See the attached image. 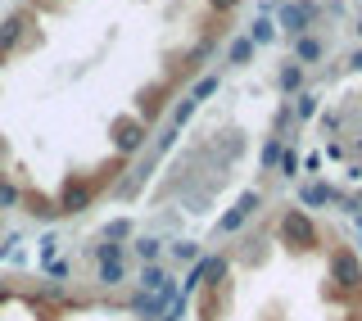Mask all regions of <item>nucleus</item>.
<instances>
[{"instance_id":"nucleus-14","label":"nucleus","mask_w":362,"mask_h":321,"mask_svg":"<svg viewBox=\"0 0 362 321\" xmlns=\"http://www.w3.org/2000/svg\"><path fill=\"white\" fill-rule=\"evenodd\" d=\"M276 86L281 91H286V95H299V91H303V68L299 64H281V73H276Z\"/></svg>"},{"instance_id":"nucleus-2","label":"nucleus","mask_w":362,"mask_h":321,"mask_svg":"<svg viewBox=\"0 0 362 321\" xmlns=\"http://www.w3.org/2000/svg\"><path fill=\"white\" fill-rule=\"evenodd\" d=\"M109 136H113V150H118V158H127V154H136V150H145L150 127H145L136 113H118V118L109 122Z\"/></svg>"},{"instance_id":"nucleus-36","label":"nucleus","mask_w":362,"mask_h":321,"mask_svg":"<svg viewBox=\"0 0 362 321\" xmlns=\"http://www.w3.org/2000/svg\"><path fill=\"white\" fill-rule=\"evenodd\" d=\"M358 37H362V18H358Z\"/></svg>"},{"instance_id":"nucleus-23","label":"nucleus","mask_w":362,"mask_h":321,"mask_svg":"<svg viewBox=\"0 0 362 321\" xmlns=\"http://www.w3.org/2000/svg\"><path fill=\"white\" fill-rule=\"evenodd\" d=\"M299 168H303V158L286 145V150H281V158H276V172H281V177H299Z\"/></svg>"},{"instance_id":"nucleus-6","label":"nucleus","mask_w":362,"mask_h":321,"mask_svg":"<svg viewBox=\"0 0 362 321\" xmlns=\"http://www.w3.org/2000/svg\"><path fill=\"white\" fill-rule=\"evenodd\" d=\"M258 209H263V190H245L240 199L231 204V213H222V217H218V235H235Z\"/></svg>"},{"instance_id":"nucleus-20","label":"nucleus","mask_w":362,"mask_h":321,"mask_svg":"<svg viewBox=\"0 0 362 321\" xmlns=\"http://www.w3.org/2000/svg\"><path fill=\"white\" fill-rule=\"evenodd\" d=\"M218 86H222V77H218V73H204L199 82L190 86V100H195V105H204V100H209V95H213Z\"/></svg>"},{"instance_id":"nucleus-35","label":"nucleus","mask_w":362,"mask_h":321,"mask_svg":"<svg viewBox=\"0 0 362 321\" xmlns=\"http://www.w3.org/2000/svg\"><path fill=\"white\" fill-rule=\"evenodd\" d=\"M0 158H5V141H0Z\"/></svg>"},{"instance_id":"nucleus-3","label":"nucleus","mask_w":362,"mask_h":321,"mask_svg":"<svg viewBox=\"0 0 362 321\" xmlns=\"http://www.w3.org/2000/svg\"><path fill=\"white\" fill-rule=\"evenodd\" d=\"M335 285L339 294H354V290H362V258L354 254V249H331V276H326Z\"/></svg>"},{"instance_id":"nucleus-25","label":"nucleus","mask_w":362,"mask_h":321,"mask_svg":"<svg viewBox=\"0 0 362 321\" xmlns=\"http://www.w3.org/2000/svg\"><path fill=\"white\" fill-rule=\"evenodd\" d=\"M132 231H136L132 217H118V222H109V226H105V240H113V245H118V240H127Z\"/></svg>"},{"instance_id":"nucleus-15","label":"nucleus","mask_w":362,"mask_h":321,"mask_svg":"<svg viewBox=\"0 0 362 321\" xmlns=\"http://www.w3.org/2000/svg\"><path fill=\"white\" fill-rule=\"evenodd\" d=\"M245 37H249V41H254V50H258V45H272V41H276V37H281V32H276V23H272V18L263 14V18H254V28H249V32H245Z\"/></svg>"},{"instance_id":"nucleus-24","label":"nucleus","mask_w":362,"mask_h":321,"mask_svg":"<svg viewBox=\"0 0 362 321\" xmlns=\"http://www.w3.org/2000/svg\"><path fill=\"white\" fill-rule=\"evenodd\" d=\"M18 199H23V190L9 177H0V209H18Z\"/></svg>"},{"instance_id":"nucleus-8","label":"nucleus","mask_w":362,"mask_h":321,"mask_svg":"<svg viewBox=\"0 0 362 321\" xmlns=\"http://www.w3.org/2000/svg\"><path fill=\"white\" fill-rule=\"evenodd\" d=\"M168 91H173V82H154V86H145L141 95H136V118H141L145 127L163 113V95H168Z\"/></svg>"},{"instance_id":"nucleus-26","label":"nucleus","mask_w":362,"mask_h":321,"mask_svg":"<svg viewBox=\"0 0 362 321\" xmlns=\"http://www.w3.org/2000/svg\"><path fill=\"white\" fill-rule=\"evenodd\" d=\"M122 276H127V267H122V262H100V285H118Z\"/></svg>"},{"instance_id":"nucleus-13","label":"nucleus","mask_w":362,"mask_h":321,"mask_svg":"<svg viewBox=\"0 0 362 321\" xmlns=\"http://www.w3.org/2000/svg\"><path fill=\"white\" fill-rule=\"evenodd\" d=\"M18 204H23V213H28V217H37V222H54V217H59L54 199H45V194H37V190H28Z\"/></svg>"},{"instance_id":"nucleus-17","label":"nucleus","mask_w":362,"mask_h":321,"mask_svg":"<svg viewBox=\"0 0 362 321\" xmlns=\"http://www.w3.org/2000/svg\"><path fill=\"white\" fill-rule=\"evenodd\" d=\"M249 59H254V41H249V37H235L231 45H226V64H235V68H245Z\"/></svg>"},{"instance_id":"nucleus-30","label":"nucleus","mask_w":362,"mask_h":321,"mask_svg":"<svg viewBox=\"0 0 362 321\" xmlns=\"http://www.w3.org/2000/svg\"><path fill=\"white\" fill-rule=\"evenodd\" d=\"M286 122H294V113H290V105H281V109H276V122H272V127H276V136H281V127H286Z\"/></svg>"},{"instance_id":"nucleus-29","label":"nucleus","mask_w":362,"mask_h":321,"mask_svg":"<svg viewBox=\"0 0 362 321\" xmlns=\"http://www.w3.org/2000/svg\"><path fill=\"white\" fill-rule=\"evenodd\" d=\"M95 258H100V262H122V245L105 240V245H95Z\"/></svg>"},{"instance_id":"nucleus-7","label":"nucleus","mask_w":362,"mask_h":321,"mask_svg":"<svg viewBox=\"0 0 362 321\" xmlns=\"http://www.w3.org/2000/svg\"><path fill=\"white\" fill-rule=\"evenodd\" d=\"M28 32H32V9H14V14L0 23V59H9Z\"/></svg>"},{"instance_id":"nucleus-31","label":"nucleus","mask_w":362,"mask_h":321,"mask_svg":"<svg viewBox=\"0 0 362 321\" xmlns=\"http://www.w3.org/2000/svg\"><path fill=\"white\" fill-rule=\"evenodd\" d=\"M54 245H59V240H54V235H45V240H41V258H45V262L54 258Z\"/></svg>"},{"instance_id":"nucleus-16","label":"nucleus","mask_w":362,"mask_h":321,"mask_svg":"<svg viewBox=\"0 0 362 321\" xmlns=\"http://www.w3.org/2000/svg\"><path fill=\"white\" fill-rule=\"evenodd\" d=\"M195 113H199V105H195L190 95H181L177 105H173V113H168V127H177V132H181V127H186L190 118H195Z\"/></svg>"},{"instance_id":"nucleus-4","label":"nucleus","mask_w":362,"mask_h":321,"mask_svg":"<svg viewBox=\"0 0 362 321\" xmlns=\"http://www.w3.org/2000/svg\"><path fill=\"white\" fill-rule=\"evenodd\" d=\"M313 18H317V5H313V0H286L272 23H276V32H286L290 41H299V37H308Z\"/></svg>"},{"instance_id":"nucleus-9","label":"nucleus","mask_w":362,"mask_h":321,"mask_svg":"<svg viewBox=\"0 0 362 321\" xmlns=\"http://www.w3.org/2000/svg\"><path fill=\"white\" fill-rule=\"evenodd\" d=\"M299 204L303 209H326V204H339V190L331 181H308V186H299Z\"/></svg>"},{"instance_id":"nucleus-21","label":"nucleus","mask_w":362,"mask_h":321,"mask_svg":"<svg viewBox=\"0 0 362 321\" xmlns=\"http://www.w3.org/2000/svg\"><path fill=\"white\" fill-rule=\"evenodd\" d=\"M168 254H173L177 262H199V245H195V240H173Z\"/></svg>"},{"instance_id":"nucleus-5","label":"nucleus","mask_w":362,"mask_h":321,"mask_svg":"<svg viewBox=\"0 0 362 321\" xmlns=\"http://www.w3.org/2000/svg\"><path fill=\"white\" fill-rule=\"evenodd\" d=\"M90 199H95V181L77 172V177H64L54 209H59V213H82V209H90Z\"/></svg>"},{"instance_id":"nucleus-33","label":"nucleus","mask_w":362,"mask_h":321,"mask_svg":"<svg viewBox=\"0 0 362 321\" xmlns=\"http://www.w3.org/2000/svg\"><path fill=\"white\" fill-rule=\"evenodd\" d=\"M349 68H354V73H362V45H358L354 54H349Z\"/></svg>"},{"instance_id":"nucleus-11","label":"nucleus","mask_w":362,"mask_h":321,"mask_svg":"<svg viewBox=\"0 0 362 321\" xmlns=\"http://www.w3.org/2000/svg\"><path fill=\"white\" fill-rule=\"evenodd\" d=\"M173 299H177V294H173ZM173 299H168V294H136V299H132V313L136 317H145V321H154V317H163L168 313V303H173Z\"/></svg>"},{"instance_id":"nucleus-1","label":"nucleus","mask_w":362,"mask_h":321,"mask_svg":"<svg viewBox=\"0 0 362 321\" xmlns=\"http://www.w3.org/2000/svg\"><path fill=\"white\" fill-rule=\"evenodd\" d=\"M281 240H286V249L308 254V249L322 245V231H317V222L303 209H286V213H281Z\"/></svg>"},{"instance_id":"nucleus-34","label":"nucleus","mask_w":362,"mask_h":321,"mask_svg":"<svg viewBox=\"0 0 362 321\" xmlns=\"http://www.w3.org/2000/svg\"><path fill=\"white\" fill-rule=\"evenodd\" d=\"M5 294H9V290H5V281H0V303H5Z\"/></svg>"},{"instance_id":"nucleus-32","label":"nucleus","mask_w":362,"mask_h":321,"mask_svg":"<svg viewBox=\"0 0 362 321\" xmlns=\"http://www.w3.org/2000/svg\"><path fill=\"white\" fill-rule=\"evenodd\" d=\"M209 5H213V9H218V14H231V9H235V5H240V0H209Z\"/></svg>"},{"instance_id":"nucleus-28","label":"nucleus","mask_w":362,"mask_h":321,"mask_svg":"<svg viewBox=\"0 0 362 321\" xmlns=\"http://www.w3.org/2000/svg\"><path fill=\"white\" fill-rule=\"evenodd\" d=\"M186 308H190V299H186V294H177V299L168 303V313L158 317V321H181V317H186Z\"/></svg>"},{"instance_id":"nucleus-10","label":"nucleus","mask_w":362,"mask_h":321,"mask_svg":"<svg viewBox=\"0 0 362 321\" xmlns=\"http://www.w3.org/2000/svg\"><path fill=\"white\" fill-rule=\"evenodd\" d=\"M141 290H145V294H168V299H173L177 285L168 281V272L158 267V262H145V267H141Z\"/></svg>"},{"instance_id":"nucleus-12","label":"nucleus","mask_w":362,"mask_h":321,"mask_svg":"<svg viewBox=\"0 0 362 321\" xmlns=\"http://www.w3.org/2000/svg\"><path fill=\"white\" fill-rule=\"evenodd\" d=\"M294 45V54H290V59L294 64H317V59H326V41L322 37H313V32H308V37H299V41H290Z\"/></svg>"},{"instance_id":"nucleus-18","label":"nucleus","mask_w":362,"mask_h":321,"mask_svg":"<svg viewBox=\"0 0 362 321\" xmlns=\"http://www.w3.org/2000/svg\"><path fill=\"white\" fill-rule=\"evenodd\" d=\"M317 100H322V95L303 86L299 95H294V109H290V113H294V118H313V113H317Z\"/></svg>"},{"instance_id":"nucleus-19","label":"nucleus","mask_w":362,"mask_h":321,"mask_svg":"<svg viewBox=\"0 0 362 321\" xmlns=\"http://www.w3.org/2000/svg\"><path fill=\"white\" fill-rule=\"evenodd\" d=\"M136 254H141V262H158L163 240H158V235H136Z\"/></svg>"},{"instance_id":"nucleus-22","label":"nucleus","mask_w":362,"mask_h":321,"mask_svg":"<svg viewBox=\"0 0 362 321\" xmlns=\"http://www.w3.org/2000/svg\"><path fill=\"white\" fill-rule=\"evenodd\" d=\"M281 150H286V141H281V136H267V141H263V154H258V163L272 172V168H276V158H281Z\"/></svg>"},{"instance_id":"nucleus-27","label":"nucleus","mask_w":362,"mask_h":321,"mask_svg":"<svg viewBox=\"0 0 362 321\" xmlns=\"http://www.w3.org/2000/svg\"><path fill=\"white\" fill-rule=\"evenodd\" d=\"M177 136H181L177 127H168V132H158V141H154V150H150V154H154V158H163V154H168V150H173V145H177Z\"/></svg>"}]
</instances>
